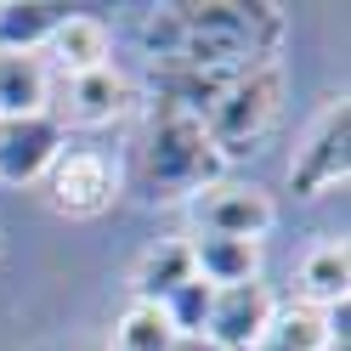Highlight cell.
Here are the masks:
<instances>
[{
    "instance_id": "3957f363",
    "label": "cell",
    "mask_w": 351,
    "mask_h": 351,
    "mask_svg": "<svg viewBox=\"0 0 351 351\" xmlns=\"http://www.w3.org/2000/svg\"><path fill=\"white\" fill-rule=\"evenodd\" d=\"M278 102H283V69L278 62H255L238 80H227L221 97L204 108V136L215 142L221 159H238L272 130Z\"/></svg>"
},
{
    "instance_id": "9c48e42d",
    "label": "cell",
    "mask_w": 351,
    "mask_h": 351,
    "mask_svg": "<svg viewBox=\"0 0 351 351\" xmlns=\"http://www.w3.org/2000/svg\"><path fill=\"white\" fill-rule=\"evenodd\" d=\"M193 272H199L210 289H232V283H255L261 278V244L250 238H215V232H193Z\"/></svg>"
},
{
    "instance_id": "6da1fadb",
    "label": "cell",
    "mask_w": 351,
    "mask_h": 351,
    "mask_svg": "<svg viewBox=\"0 0 351 351\" xmlns=\"http://www.w3.org/2000/svg\"><path fill=\"white\" fill-rule=\"evenodd\" d=\"M283 12L244 0H204V6H159L142 23V51L153 74H199L232 80L255 62H278Z\"/></svg>"
},
{
    "instance_id": "e0dca14e",
    "label": "cell",
    "mask_w": 351,
    "mask_h": 351,
    "mask_svg": "<svg viewBox=\"0 0 351 351\" xmlns=\"http://www.w3.org/2000/svg\"><path fill=\"white\" fill-rule=\"evenodd\" d=\"M176 346L182 340H176V328H170V317L159 312V306L130 300L125 317L114 323V346L108 351H176Z\"/></svg>"
},
{
    "instance_id": "5bb4252c",
    "label": "cell",
    "mask_w": 351,
    "mask_h": 351,
    "mask_svg": "<svg viewBox=\"0 0 351 351\" xmlns=\"http://www.w3.org/2000/svg\"><path fill=\"white\" fill-rule=\"evenodd\" d=\"M187 278H199V272H193V250H187V238H165V244H153V250L136 261V278H130V289H136V300L159 306L165 295L182 289Z\"/></svg>"
},
{
    "instance_id": "2e32d148",
    "label": "cell",
    "mask_w": 351,
    "mask_h": 351,
    "mask_svg": "<svg viewBox=\"0 0 351 351\" xmlns=\"http://www.w3.org/2000/svg\"><path fill=\"white\" fill-rule=\"evenodd\" d=\"M328 335H323V312H312V306H278L267 335H261L250 351H323Z\"/></svg>"
},
{
    "instance_id": "277c9868",
    "label": "cell",
    "mask_w": 351,
    "mask_h": 351,
    "mask_svg": "<svg viewBox=\"0 0 351 351\" xmlns=\"http://www.w3.org/2000/svg\"><path fill=\"white\" fill-rule=\"evenodd\" d=\"M346 176H351V102L340 97V102H328L312 119L306 142L295 147L289 187L300 193V199H323V193L346 187Z\"/></svg>"
},
{
    "instance_id": "8fae6325",
    "label": "cell",
    "mask_w": 351,
    "mask_h": 351,
    "mask_svg": "<svg viewBox=\"0 0 351 351\" xmlns=\"http://www.w3.org/2000/svg\"><path fill=\"white\" fill-rule=\"evenodd\" d=\"M125 80L114 74V62L97 74H74L69 80V102H62V114H69V125H85V130H97V125H114L125 114Z\"/></svg>"
},
{
    "instance_id": "4fadbf2b",
    "label": "cell",
    "mask_w": 351,
    "mask_h": 351,
    "mask_svg": "<svg viewBox=\"0 0 351 351\" xmlns=\"http://www.w3.org/2000/svg\"><path fill=\"white\" fill-rule=\"evenodd\" d=\"M62 17H69V6H57V0H6L0 6V51L40 57Z\"/></svg>"
},
{
    "instance_id": "30bf717a",
    "label": "cell",
    "mask_w": 351,
    "mask_h": 351,
    "mask_svg": "<svg viewBox=\"0 0 351 351\" xmlns=\"http://www.w3.org/2000/svg\"><path fill=\"white\" fill-rule=\"evenodd\" d=\"M46 51H51L62 80L97 74V69H108V23H102V17H85V12H69L57 23V34L46 40Z\"/></svg>"
},
{
    "instance_id": "ac0fdd59",
    "label": "cell",
    "mask_w": 351,
    "mask_h": 351,
    "mask_svg": "<svg viewBox=\"0 0 351 351\" xmlns=\"http://www.w3.org/2000/svg\"><path fill=\"white\" fill-rule=\"evenodd\" d=\"M210 300H215V289L204 278H187L176 295H165L159 300V312L170 317V328H176V340H199L204 335V317H210Z\"/></svg>"
},
{
    "instance_id": "ffe728a7",
    "label": "cell",
    "mask_w": 351,
    "mask_h": 351,
    "mask_svg": "<svg viewBox=\"0 0 351 351\" xmlns=\"http://www.w3.org/2000/svg\"><path fill=\"white\" fill-rule=\"evenodd\" d=\"M323 351H346V346H323Z\"/></svg>"
},
{
    "instance_id": "d6986e66",
    "label": "cell",
    "mask_w": 351,
    "mask_h": 351,
    "mask_svg": "<svg viewBox=\"0 0 351 351\" xmlns=\"http://www.w3.org/2000/svg\"><path fill=\"white\" fill-rule=\"evenodd\" d=\"M176 351H215V346H204V340H182Z\"/></svg>"
},
{
    "instance_id": "ba28073f",
    "label": "cell",
    "mask_w": 351,
    "mask_h": 351,
    "mask_svg": "<svg viewBox=\"0 0 351 351\" xmlns=\"http://www.w3.org/2000/svg\"><path fill=\"white\" fill-rule=\"evenodd\" d=\"M46 199L57 215H102L114 204V165L91 147H62V159L46 170Z\"/></svg>"
},
{
    "instance_id": "8992f818",
    "label": "cell",
    "mask_w": 351,
    "mask_h": 351,
    "mask_svg": "<svg viewBox=\"0 0 351 351\" xmlns=\"http://www.w3.org/2000/svg\"><path fill=\"white\" fill-rule=\"evenodd\" d=\"M57 159H62V119L57 114L0 119V182H6V187L46 182V170Z\"/></svg>"
},
{
    "instance_id": "9a60e30c",
    "label": "cell",
    "mask_w": 351,
    "mask_h": 351,
    "mask_svg": "<svg viewBox=\"0 0 351 351\" xmlns=\"http://www.w3.org/2000/svg\"><path fill=\"white\" fill-rule=\"evenodd\" d=\"M346 295H351V255H346V244H317L300 261V306L323 312V306H335Z\"/></svg>"
},
{
    "instance_id": "52a82bcc",
    "label": "cell",
    "mask_w": 351,
    "mask_h": 351,
    "mask_svg": "<svg viewBox=\"0 0 351 351\" xmlns=\"http://www.w3.org/2000/svg\"><path fill=\"white\" fill-rule=\"evenodd\" d=\"M272 312H278V300H272V289L261 278L255 283H232V289H215L199 340L215 346V351H250L261 335H267Z\"/></svg>"
},
{
    "instance_id": "7c38bea8",
    "label": "cell",
    "mask_w": 351,
    "mask_h": 351,
    "mask_svg": "<svg viewBox=\"0 0 351 351\" xmlns=\"http://www.w3.org/2000/svg\"><path fill=\"white\" fill-rule=\"evenodd\" d=\"M46 97H51L46 62L29 57V51H0V119L46 114Z\"/></svg>"
},
{
    "instance_id": "5b68a950",
    "label": "cell",
    "mask_w": 351,
    "mask_h": 351,
    "mask_svg": "<svg viewBox=\"0 0 351 351\" xmlns=\"http://www.w3.org/2000/svg\"><path fill=\"white\" fill-rule=\"evenodd\" d=\"M193 221H199V232H215V238H250V244H261V238L272 232L278 210L261 187L250 182H210L193 193Z\"/></svg>"
},
{
    "instance_id": "7a4b0ae2",
    "label": "cell",
    "mask_w": 351,
    "mask_h": 351,
    "mask_svg": "<svg viewBox=\"0 0 351 351\" xmlns=\"http://www.w3.org/2000/svg\"><path fill=\"white\" fill-rule=\"evenodd\" d=\"M221 153L204 136V119L182 102H153L142 142V187L153 199H193L199 187L221 182Z\"/></svg>"
}]
</instances>
